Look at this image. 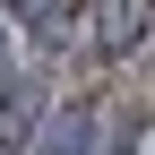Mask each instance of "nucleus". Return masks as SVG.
<instances>
[{"instance_id":"1","label":"nucleus","mask_w":155,"mask_h":155,"mask_svg":"<svg viewBox=\"0 0 155 155\" xmlns=\"http://www.w3.org/2000/svg\"><path fill=\"white\" fill-rule=\"evenodd\" d=\"M35 112H43V86H35V78H9V86H0V147H17V129H26Z\"/></svg>"},{"instance_id":"2","label":"nucleus","mask_w":155,"mask_h":155,"mask_svg":"<svg viewBox=\"0 0 155 155\" xmlns=\"http://www.w3.org/2000/svg\"><path fill=\"white\" fill-rule=\"evenodd\" d=\"M17 17H26V26H61V17H69V0H17Z\"/></svg>"}]
</instances>
